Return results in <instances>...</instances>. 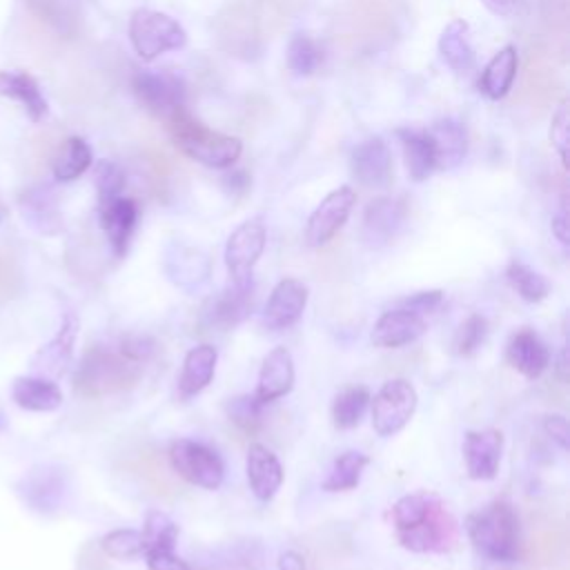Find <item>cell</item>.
Segmentation results:
<instances>
[{"label":"cell","instance_id":"8fae6325","mask_svg":"<svg viewBox=\"0 0 570 570\" xmlns=\"http://www.w3.org/2000/svg\"><path fill=\"white\" fill-rule=\"evenodd\" d=\"M354 203H356V194L347 185L330 191L307 218L305 243L309 247H323L325 243H330L334 238V234L350 218Z\"/></svg>","mask_w":570,"mask_h":570},{"label":"cell","instance_id":"f35d334b","mask_svg":"<svg viewBox=\"0 0 570 570\" xmlns=\"http://www.w3.org/2000/svg\"><path fill=\"white\" fill-rule=\"evenodd\" d=\"M505 278L510 287L528 303H539L550 294V283L546 281V276L521 261H512L508 265Z\"/></svg>","mask_w":570,"mask_h":570},{"label":"cell","instance_id":"277c9868","mask_svg":"<svg viewBox=\"0 0 570 570\" xmlns=\"http://www.w3.org/2000/svg\"><path fill=\"white\" fill-rule=\"evenodd\" d=\"M167 127L176 145L194 160L207 167H229L240 156V140L220 131L207 129L191 118L185 107H178L167 118Z\"/></svg>","mask_w":570,"mask_h":570},{"label":"cell","instance_id":"ee69618b","mask_svg":"<svg viewBox=\"0 0 570 570\" xmlns=\"http://www.w3.org/2000/svg\"><path fill=\"white\" fill-rule=\"evenodd\" d=\"M96 189H98V203L100 205L122 196V189H125L122 169L111 160H100L98 167H96Z\"/></svg>","mask_w":570,"mask_h":570},{"label":"cell","instance_id":"5b68a950","mask_svg":"<svg viewBox=\"0 0 570 570\" xmlns=\"http://www.w3.org/2000/svg\"><path fill=\"white\" fill-rule=\"evenodd\" d=\"M129 40L142 60H154L165 51L180 49L187 42L185 29L167 13L136 9L129 20Z\"/></svg>","mask_w":570,"mask_h":570},{"label":"cell","instance_id":"7402d4cb","mask_svg":"<svg viewBox=\"0 0 570 570\" xmlns=\"http://www.w3.org/2000/svg\"><path fill=\"white\" fill-rule=\"evenodd\" d=\"M136 223H138V205L131 198L118 196L100 205V227L111 245V252L118 258L127 254Z\"/></svg>","mask_w":570,"mask_h":570},{"label":"cell","instance_id":"816d5d0a","mask_svg":"<svg viewBox=\"0 0 570 570\" xmlns=\"http://www.w3.org/2000/svg\"><path fill=\"white\" fill-rule=\"evenodd\" d=\"M261 4H263V16L267 20H276V27H281L287 20L294 7V0H261Z\"/></svg>","mask_w":570,"mask_h":570},{"label":"cell","instance_id":"4fadbf2b","mask_svg":"<svg viewBox=\"0 0 570 570\" xmlns=\"http://www.w3.org/2000/svg\"><path fill=\"white\" fill-rule=\"evenodd\" d=\"M307 296H309V289L303 281L281 278L274 285V289H272V294L265 303V309H263V316H261L263 325L272 332L289 330L303 316L305 305H307Z\"/></svg>","mask_w":570,"mask_h":570},{"label":"cell","instance_id":"836d02e7","mask_svg":"<svg viewBox=\"0 0 570 570\" xmlns=\"http://www.w3.org/2000/svg\"><path fill=\"white\" fill-rule=\"evenodd\" d=\"M89 165H91V147L80 136H71L60 145L58 154L53 156L51 171L56 180L71 183L78 176H82L89 169Z\"/></svg>","mask_w":570,"mask_h":570},{"label":"cell","instance_id":"d6a6232c","mask_svg":"<svg viewBox=\"0 0 570 570\" xmlns=\"http://www.w3.org/2000/svg\"><path fill=\"white\" fill-rule=\"evenodd\" d=\"M399 138H401V145H403V156H405V167H407L410 178L425 180L430 176V171L436 167L434 165V149H432L428 131L401 129Z\"/></svg>","mask_w":570,"mask_h":570},{"label":"cell","instance_id":"e575fe53","mask_svg":"<svg viewBox=\"0 0 570 570\" xmlns=\"http://www.w3.org/2000/svg\"><path fill=\"white\" fill-rule=\"evenodd\" d=\"M439 51L456 73L470 71L474 67V51L468 42V24L463 20H452L443 29L439 38Z\"/></svg>","mask_w":570,"mask_h":570},{"label":"cell","instance_id":"7dc6e473","mask_svg":"<svg viewBox=\"0 0 570 570\" xmlns=\"http://www.w3.org/2000/svg\"><path fill=\"white\" fill-rule=\"evenodd\" d=\"M550 140L557 147L561 163L568 165V142H570V116H568V105L563 102L557 114L552 116V127H550Z\"/></svg>","mask_w":570,"mask_h":570},{"label":"cell","instance_id":"e0dca14e","mask_svg":"<svg viewBox=\"0 0 570 570\" xmlns=\"http://www.w3.org/2000/svg\"><path fill=\"white\" fill-rule=\"evenodd\" d=\"M254 309V283L232 285L216 296H212L203 307V321L207 327H216L220 332L232 330L234 325L243 323Z\"/></svg>","mask_w":570,"mask_h":570},{"label":"cell","instance_id":"9a60e30c","mask_svg":"<svg viewBox=\"0 0 570 570\" xmlns=\"http://www.w3.org/2000/svg\"><path fill=\"white\" fill-rule=\"evenodd\" d=\"M559 91H561V80H559L554 67L550 65V60L543 53L532 51L523 67L517 100L530 109L543 111L554 102Z\"/></svg>","mask_w":570,"mask_h":570},{"label":"cell","instance_id":"2e32d148","mask_svg":"<svg viewBox=\"0 0 570 570\" xmlns=\"http://www.w3.org/2000/svg\"><path fill=\"white\" fill-rule=\"evenodd\" d=\"M138 100L158 118H169L183 107V85L176 76L163 71H138L131 80Z\"/></svg>","mask_w":570,"mask_h":570},{"label":"cell","instance_id":"f1b7e54d","mask_svg":"<svg viewBox=\"0 0 570 570\" xmlns=\"http://www.w3.org/2000/svg\"><path fill=\"white\" fill-rule=\"evenodd\" d=\"M0 96L18 102L33 122H40L49 111V105L40 91V85L24 71L2 69L0 71Z\"/></svg>","mask_w":570,"mask_h":570},{"label":"cell","instance_id":"ab89813d","mask_svg":"<svg viewBox=\"0 0 570 570\" xmlns=\"http://www.w3.org/2000/svg\"><path fill=\"white\" fill-rule=\"evenodd\" d=\"M100 550L109 559L131 561L145 554V539L140 530L134 528H116L100 537Z\"/></svg>","mask_w":570,"mask_h":570},{"label":"cell","instance_id":"f546056e","mask_svg":"<svg viewBox=\"0 0 570 570\" xmlns=\"http://www.w3.org/2000/svg\"><path fill=\"white\" fill-rule=\"evenodd\" d=\"M430 142L434 149V165L443 169L456 167L468 149V136L465 127L452 118L439 120L430 131Z\"/></svg>","mask_w":570,"mask_h":570},{"label":"cell","instance_id":"6f0895ef","mask_svg":"<svg viewBox=\"0 0 570 570\" xmlns=\"http://www.w3.org/2000/svg\"><path fill=\"white\" fill-rule=\"evenodd\" d=\"M0 223H2V207H0Z\"/></svg>","mask_w":570,"mask_h":570},{"label":"cell","instance_id":"5bb4252c","mask_svg":"<svg viewBox=\"0 0 570 570\" xmlns=\"http://www.w3.org/2000/svg\"><path fill=\"white\" fill-rule=\"evenodd\" d=\"M503 452V434L497 428L470 430L463 436L465 472L474 481H490L497 476Z\"/></svg>","mask_w":570,"mask_h":570},{"label":"cell","instance_id":"f5cc1de1","mask_svg":"<svg viewBox=\"0 0 570 570\" xmlns=\"http://www.w3.org/2000/svg\"><path fill=\"white\" fill-rule=\"evenodd\" d=\"M276 566H278V570H307L303 554L296 552V550H285V552H281Z\"/></svg>","mask_w":570,"mask_h":570},{"label":"cell","instance_id":"8d00e7d4","mask_svg":"<svg viewBox=\"0 0 570 570\" xmlns=\"http://www.w3.org/2000/svg\"><path fill=\"white\" fill-rule=\"evenodd\" d=\"M370 401H372V394L365 385H354V387L338 392L332 401L334 428H338V430L356 428L363 421V416L370 407Z\"/></svg>","mask_w":570,"mask_h":570},{"label":"cell","instance_id":"52a82bcc","mask_svg":"<svg viewBox=\"0 0 570 570\" xmlns=\"http://www.w3.org/2000/svg\"><path fill=\"white\" fill-rule=\"evenodd\" d=\"M214 31L220 49L229 56L254 58L261 49V22L249 4L232 0L214 18Z\"/></svg>","mask_w":570,"mask_h":570},{"label":"cell","instance_id":"b9f144b4","mask_svg":"<svg viewBox=\"0 0 570 570\" xmlns=\"http://www.w3.org/2000/svg\"><path fill=\"white\" fill-rule=\"evenodd\" d=\"M323 60V53L318 49V45L309 38V36H294L289 40V47H287V65L294 73L298 76H307L312 73Z\"/></svg>","mask_w":570,"mask_h":570},{"label":"cell","instance_id":"30bf717a","mask_svg":"<svg viewBox=\"0 0 570 570\" xmlns=\"http://www.w3.org/2000/svg\"><path fill=\"white\" fill-rule=\"evenodd\" d=\"M20 499L38 514H53L65 503L69 474L62 465L40 463L18 481Z\"/></svg>","mask_w":570,"mask_h":570},{"label":"cell","instance_id":"9f6ffc18","mask_svg":"<svg viewBox=\"0 0 570 570\" xmlns=\"http://www.w3.org/2000/svg\"><path fill=\"white\" fill-rule=\"evenodd\" d=\"M566 370H568V361H566V347L561 350V358H559V365H557V372L559 376L566 381Z\"/></svg>","mask_w":570,"mask_h":570},{"label":"cell","instance_id":"8992f818","mask_svg":"<svg viewBox=\"0 0 570 570\" xmlns=\"http://www.w3.org/2000/svg\"><path fill=\"white\" fill-rule=\"evenodd\" d=\"M169 465L180 479L203 490H218L225 479V463L218 452L194 439L171 443Z\"/></svg>","mask_w":570,"mask_h":570},{"label":"cell","instance_id":"83f0119b","mask_svg":"<svg viewBox=\"0 0 570 570\" xmlns=\"http://www.w3.org/2000/svg\"><path fill=\"white\" fill-rule=\"evenodd\" d=\"M20 212L24 220L40 234H58L62 218L56 205V194L47 185H33L20 194Z\"/></svg>","mask_w":570,"mask_h":570},{"label":"cell","instance_id":"ac0fdd59","mask_svg":"<svg viewBox=\"0 0 570 570\" xmlns=\"http://www.w3.org/2000/svg\"><path fill=\"white\" fill-rule=\"evenodd\" d=\"M405 220V203L399 198H376L365 207L361 238L370 249L385 247L401 232Z\"/></svg>","mask_w":570,"mask_h":570},{"label":"cell","instance_id":"d6986e66","mask_svg":"<svg viewBox=\"0 0 570 570\" xmlns=\"http://www.w3.org/2000/svg\"><path fill=\"white\" fill-rule=\"evenodd\" d=\"M425 332H428L425 316H421L412 309H405V307H394V309L383 312L376 318L370 338L376 347L394 350V347H403V345L414 343Z\"/></svg>","mask_w":570,"mask_h":570},{"label":"cell","instance_id":"6da1fadb","mask_svg":"<svg viewBox=\"0 0 570 570\" xmlns=\"http://www.w3.org/2000/svg\"><path fill=\"white\" fill-rule=\"evenodd\" d=\"M394 534L410 552H450L459 541V525L445 503L432 492H410L390 510Z\"/></svg>","mask_w":570,"mask_h":570},{"label":"cell","instance_id":"cb8c5ba5","mask_svg":"<svg viewBox=\"0 0 570 570\" xmlns=\"http://www.w3.org/2000/svg\"><path fill=\"white\" fill-rule=\"evenodd\" d=\"M392 31V18L385 4L379 0H356L347 13V38L356 45H372L387 38Z\"/></svg>","mask_w":570,"mask_h":570},{"label":"cell","instance_id":"d590c367","mask_svg":"<svg viewBox=\"0 0 570 570\" xmlns=\"http://www.w3.org/2000/svg\"><path fill=\"white\" fill-rule=\"evenodd\" d=\"M517 76V49L503 47L494 58L488 62L481 76V91L488 98H501L512 87V80Z\"/></svg>","mask_w":570,"mask_h":570},{"label":"cell","instance_id":"484cf974","mask_svg":"<svg viewBox=\"0 0 570 570\" xmlns=\"http://www.w3.org/2000/svg\"><path fill=\"white\" fill-rule=\"evenodd\" d=\"M218 363V352L214 345L203 343L191 347L183 358V370L178 376V394L180 399H191L200 394L214 379Z\"/></svg>","mask_w":570,"mask_h":570},{"label":"cell","instance_id":"ffe728a7","mask_svg":"<svg viewBox=\"0 0 570 570\" xmlns=\"http://www.w3.org/2000/svg\"><path fill=\"white\" fill-rule=\"evenodd\" d=\"M294 358L287 347H274L267 352V356L261 363L254 399L261 405H267L272 401L283 399L294 387Z\"/></svg>","mask_w":570,"mask_h":570},{"label":"cell","instance_id":"f6af8a7d","mask_svg":"<svg viewBox=\"0 0 570 570\" xmlns=\"http://www.w3.org/2000/svg\"><path fill=\"white\" fill-rule=\"evenodd\" d=\"M263 407H265V405H261V403L254 399V394L234 396V399H229V401L225 403L227 416H229L236 425H240V428H245V430H252V428L258 423V416H261V410H263Z\"/></svg>","mask_w":570,"mask_h":570},{"label":"cell","instance_id":"681fc988","mask_svg":"<svg viewBox=\"0 0 570 570\" xmlns=\"http://www.w3.org/2000/svg\"><path fill=\"white\" fill-rule=\"evenodd\" d=\"M441 303H443V292L441 289H423V292H416V294L403 298L401 307L425 316V314L436 312L441 307Z\"/></svg>","mask_w":570,"mask_h":570},{"label":"cell","instance_id":"603a6c76","mask_svg":"<svg viewBox=\"0 0 570 570\" xmlns=\"http://www.w3.org/2000/svg\"><path fill=\"white\" fill-rule=\"evenodd\" d=\"M505 358L521 376L534 381L548 370L550 350L532 330H519L508 341Z\"/></svg>","mask_w":570,"mask_h":570},{"label":"cell","instance_id":"74e56055","mask_svg":"<svg viewBox=\"0 0 570 570\" xmlns=\"http://www.w3.org/2000/svg\"><path fill=\"white\" fill-rule=\"evenodd\" d=\"M165 269L176 285L187 287L194 281L198 283L207 278V258L194 247L176 245V249L165 256Z\"/></svg>","mask_w":570,"mask_h":570},{"label":"cell","instance_id":"7bdbcfd3","mask_svg":"<svg viewBox=\"0 0 570 570\" xmlns=\"http://www.w3.org/2000/svg\"><path fill=\"white\" fill-rule=\"evenodd\" d=\"M488 336V321L481 314H470L456 330L452 347L459 356H472Z\"/></svg>","mask_w":570,"mask_h":570},{"label":"cell","instance_id":"7a4b0ae2","mask_svg":"<svg viewBox=\"0 0 570 570\" xmlns=\"http://www.w3.org/2000/svg\"><path fill=\"white\" fill-rule=\"evenodd\" d=\"M465 532L472 548L490 561L510 563L521 554L519 512L505 499H497L485 508L468 514Z\"/></svg>","mask_w":570,"mask_h":570},{"label":"cell","instance_id":"1f68e13d","mask_svg":"<svg viewBox=\"0 0 570 570\" xmlns=\"http://www.w3.org/2000/svg\"><path fill=\"white\" fill-rule=\"evenodd\" d=\"M370 456L358 450H347L338 454L327 472V476L321 481V488L325 492H347L354 490L363 476V470L367 468Z\"/></svg>","mask_w":570,"mask_h":570},{"label":"cell","instance_id":"3957f363","mask_svg":"<svg viewBox=\"0 0 570 570\" xmlns=\"http://www.w3.org/2000/svg\"><path fill=\"white\" fill-rule=\"evenodd\" d=\"M142 374V365L127 358L118 347H89L73 372V390L85 399H100L131 387Z\"/></svg>","mask_w":570,"mask_h":570},{"label":"cell","instance_id":"60d3db41","mask_svg":"<svg viewBox=\"0 0 570 570\" xmlns=\"http://www.w3.org/2000/svg\"><path fill=\"white\" fill-rule=\"evenodd\" d=\"M140 532H142L145 550H147V548H176L180 530H178V523L169 514H165L160 510H149Z\"/></svg>","mask_w":570,"mask_h":570},{"label":"cell","instance_id":"4316f807","mask_svg":"<svg viewBox=\"0 0 570 570\" xmlns=\"http://www.w3.org/2000/svg\"><path fill=\"white\" fill-rule=\"evenodd\" d=\"M11 399L27 412H53L62 405V390L45 376H16L11 383Z\"/></svg>","mask_w":570,"mask_h":570},{"label":"cell","instance_id":"bcb514c9","mask_svg":"<svg viewBox=\"0 0 570 570\" xmlns=\"http://www.w3.org/2000/svg\"><path fill=\"white\" fill-rule=\"evenodd\" d=\"M118 350L134 363H147L156 352V341L147 334H129L118 343Z\"/></svg>","mask_w":570,"mask_h":570},{"label":"cell","instance_id":"c3c4849f","mask_svg":"<svg viewBox=\"0 0 570 570\" xmlns=\"http://www.w3.org/2000/svg\"><path fill=\"white\" fill-rule=\"evenodd\" d=\"M142 557L149 570H191L189 563L174 552V548H147Z\"/></svg>","mask_w":570,"mask_h":570},{"label":"cell","instance_id":"9c48e42d","mask_svg":"<svg viewBox=\"0 0 570 570\" xmlns=\"http://www.w3.org/2000/svg\"><path fill=\"white\" fill-rule=\"evenodd\" d=\"M267 232L261 218L240 223L227 238L225 267L232 285L252 283V272L265 252Z\"/></svg>","mask_w":570,"mask_h":570},{"label":"cell","instance_id":"44dd1931","mask_svg":"<svg viewBox=\"0 0 570 570\" xmlns=\"http://www.w3.org/2000/svg\"><path fill=\"white\" fill-rule=\"evenodd\" d=\"M245 472H247V483L252 494L263 503L272 501L278 494L285 479L278 456L263 443H252L247 448Z\"/></svg>","mask_w":570,"mask_h":570},{"label":"cell","instance_id":"4dcf8cb0","mask_svg":"<svg viewBox=\"0 0 570 570\" xmlns=\"http://www.w3.org/2000/svg\"><path fill=\"white\" fill-rule=\"evenodd\" d=\"M24 7L56 33L71 38L80 27L78 0H24Z\"/></svg>","mask_w":570,"mask_h":570},{"label":"cell","instance_id":"d4e9b609","mask_svg":"<svg viewBox=\"0 0 570 570\" xmlns=\"http://www.w3.org/2000/svg\"><path fill=\"white\" fill-rule=\"evenodd\" d=\"M352 174L365 187H383L392 176V156L381 138H370L352 151Z\"/></svg>","mask_w":570,"mask_h":570},{"label":"cell","instance_id":"f907efd6","mask_svg":"<svg viewBox=\"0 0 570 570\" xmlns=\"http://www.w3.org/2000/svg\"><path fill=\"white\" fill-rule=\"evenodd\" d=\"M543 432L566 452L568 450V419L563 414H548L543 419Z\"/></svg>","mask_w":570,"mask_h":570},{"label":"cell","instance_id":"ba28073f","mask_svg":"<svg viewBox=\"0 0 570 570\" xmlns=\"http://www.w3.org/2000/svg\"><path fill=\"white\" fill-rule=\"evenodd\" d=\"M419 403V394L414 385L405 379H392L379 387L374 399L370 401L372 428L379 436L399 434L414 416Z\"/></svg>","mask_w":570,"mask_h":570},{"label":"cell","instance_id":"7c38bea8","mask_svg":"<svg viewBox=\"0 0 570 570\" xmlns=\"http://www.w3.org/2000/svg\"><path fill=\"white\" fill-rule=\"evenodd\" d=\"M78 330H80V321L73 312H65L60 318V325L56 330V334L36 350V354L29 358V365L38 372V376H60L73 356V347H76V338H78Z\"/></svg>","mask_w":570,"mask_h":570},{"label":"cell","instance_id":"11a10c76","mask_svg":"<svg viewBox=\"0 0 570 570\" xmlns=\"http://www.w3.org/2000/svg\"><path fill=\"white\" fill-rule=\"evenodd\" d=\"M483 4L497 16H510L517 7V0H483Z\"/></svg>","mask_w":570,"mask_h":570},{"label":"cell","instance_id":"db71d44e","mask_svg":"<svg viewBox=\"0 0 570 570\" xmlns=\"http://www.w3.org/2000/svg\"><path fill=\"white\" fill-rule=\"evenodd\" d=\"M552 234L557 236V240L561 245H568V214L566 209H561L554 218H552Z\"/></svg>","mask_w":570,"mask_h":570}]
</instances>
